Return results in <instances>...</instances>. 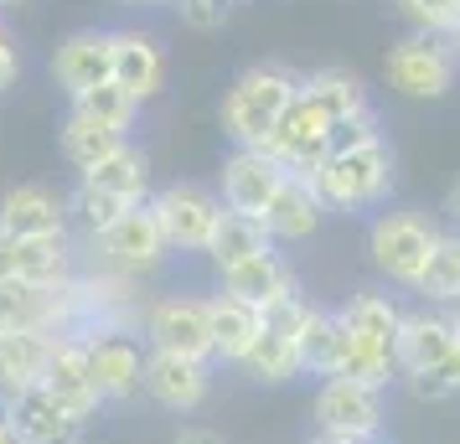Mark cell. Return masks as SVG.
<instances>
[{"instance_id": "35", "label": "cell", "mask_w": 460, "mask_h": 444, "mask_svg": "<svg viewBox=\"0 0 460 444\" xmlns=\"http://www.w3.org/2000/svg\"><path fill=\"white\" fill-rule=\"evenodd\" d=\"M171 11H176L181 26H191V31H223V26L233 22V0H176Z\"/></svg>"}, {"instance_id": "20", "label": "cell", "mask_w": 460, "mask_h": 444, "mask_svg": "<svg viewBox=\"0 0 460 444\" xmlns=\"http://www.w3.org/2000/svg\"><path fill=\"white\" fill-rule=\"evenodd\" d=\"M285 176L290 170H279L264 150H233L228 161H223V187H217V196H223L228 212H243V217H259L264 222V207L274 202V191H279Z\"/></svg>"}, {"instance_id": "1", "label": "cell", "mask_w": 460, "mask_h": 444, "mask_svg": "<svg viewBox=\"0 0 460 444\" xmlns=\"http://www.w3.org/2000/svg\"><path fill=\"white\" fill-rule=\"evenodd\" d=\"M398 326H403V305L388 290L347 295V305L336 310L332 378H352L388 393V382H398Z\"/></svg>"}, {"instance_id": "34", "label": "cell", "mask_w": 460, "mask_h": 444, "mask_svg": "<svg viewBox=\"0 0 460 444\" xmlns=\"http://www.w3.org/2000/svg\"><path fill=\"white\" fill-rule=\"evenodd\" d=\"M403 22L429 37H450V26L460 22V0H398Z\"/></svg>"}, {"instance_id": "40", "label": "cell", "mask_w": 460, "mask_h": 444, "mask_svg": "<svg viewBox=\"0 0 460 444\" xmlns=\"http://www.w3.org/2000/svg\"><path fill=\"white\" fill-rule=\"evenodd\" d=\"M445 212H450V222H456V238H460V181L450 187V196H445Z\"/></svg>"}, {"instance_id": "31", "label": "cell", "mask_w": 460, "mask_h": 444, "mask_svg": "<svg viewBox=\"0 0 460 444\" xmlns=\"http://www.w3.org/2000/svg\"><path fill=\"white\" fill-rule=\"evenodd\" d=\"M300 361H305V378H332V357H336V310H321L305 300V316H300Z\"/></svg>"}, {"instance_id": "11", "label": "cell", "mask_w": 460, "mask_h": 444, "mask_svg": "<svg viewBox=\"0 0 460 444\" xmlns=\"http://www.w3.org/2000/svg\"><path fill=\"white\" fill-rule=\"evenodd\" d=\"M332 114L315 104L311 93L300 88L290 99V109L279 114V125H274V135L264 140V155H270L279 170H290V176H311L321 161H326V145H332Z\"/></svg>"}, {"instance_id": "32", "label": "cell", "mask_w": 460, "mask_h": 444, "mask_svg": "<svg viewBox=\"0 0 460 444\" xmlns=\"http://www.w3.org/2000/svg\"><path fill=\"white\" fill-rule=\"evenodd\" d=\"M135 207V202H125V196H109V191H99V187H73V196H67V222H78L84 228V238H99V233H109L125 212Z\"/></svg>"}, {"instance_id": "47", "label": "cell", "mask_w": 460, "mask_h": 444, "mask_svg": "<svg viewBox=\"0 0 460 444\" xmlns=\"http://www.w3.org/2000/svg\"><path fill=\"white\" fill-rule=\"evenodd\" d=\"M445 316H450V326H456V336H460V305H450V310H445Z\"/></svg>"}, {"instance_id": "8", "label": "cell", "mask_w": 460, "mask_h": 444, "mask_svg": "<svg viewBox=\"0 0 460 444\" xmlns=\"http://www.w3.org/2000/svg\"><path fill=\"white\" fill-rule=\"evenodd\" d=\"M140 336L150 352H171V357H191V361H212V326H208V295H155L146 305ZM217 367V361H212Z\"/></svg>"}, {"instance_id": "15", "label": "cell", "mask_w": 460, "mask_h": 444, "mask_svg": "<svg viewBox=\"0 0 460 444\" xmlns=\"http://www.w3.org/2000/svg\"><path fill=\"white\" fill-rule=\"evenodd\" d=\"M456 346L460 336L445 310H435V305L403 310V326H398V378H414V372H445L450 378Z\"/></svg>"}, {"instance_id": "7", "label": "cell", "mask_w": 460, "mask_h": 444, "mask_svg": "<svg viewBox=\"0 0 460 444\" xmlns=\"http://www.w3.org/2000/svg\"><path fill=\"white\" fill-rule=\"evenodd\" d=\"M300 316H305V295L295 300H279L264 310V331L259 341L249 346V357L238 361L233 372L238 378L259 382V387H285V382L305 378V361H300Z\"/></svg>"}, {"instance_id": "42", "label": "cell", "mask_w": 460, "mask_h": 444, "mask_svg": "<svg viewBox=\"0 0 460 444\" xmlns=\"http://www.w3.org/2000/svg\"><path fill=\"white\" fill-rule=\"evenodd\" d=\"M311 444H362V440H332V434H315ZM367 444H383V440H367Z\"/></svg>"}, {"instance_id": "36", "label": "cell", "mask_w": 460, "mask_h": 444, "mask_svg": "<svg viewBox=\"0 0 460 444\" xmlns=\"http://www.w3.org/2000/svg\"><path fill=\"white\" fill-rule=\"evenodd\" d=\"M373 140H383L377 109H373V114H362V119H347V125H336V129H332V145H326V155H347V150H362V145H373Z\"/></svg>"}, {"instance_id": "26", "label": "cell", "mask_w": 460, "mask_h": 444, "mask_svg": "<svg viewBox=\"0 0 460 444\" xmlns=\"http://www.w3.org/2000/svg\"><path fill=\"white\" fill-rule=\"evenodd\" d=\"M78 181L109 191V196H125V202L140 207V202H150V155H146L140 140H125L114 155H104L99 166H88Z\"/></svg>"}, {"instance_id": "9", "label": "cell", "mask_w": 460, "mask_h": 444, "mask_svg": "<svg viewBox=\"0 0 460 444\" xmlns=\"http://www.w3.org/2000/svg\"><path fill=\"white\" fill-rule=\"evenodd\" d=\"M150 212L166 233L171 254H208L217 217H223V196L197 181H171V187L150 191Z\"/></svg>"}, {"instance_id": "33", "label": "cell", "mask_w": 460, "mask_h": 444, "mask_svg": "<svg viewBox=\"0 0 460 444\" xmlns=\"http://www.w3.org/2000/svg\"><path fill=\"white\" fill-rule=\"evenodd\" d=\"M73 109L88 114V119H99V125H109V129H119V135H135V125H140V104H135L114 78L99 83V88H88V93H78Z\"/></svg>"}, {"instance_id": "23", "label": "cell", "mask_w": 460, "mask_h": 444, "mask_svg": "<svg viewBox=\"0 0 460 444\" xmlns=\"http://www.w3.org/2000/svg\"><path fill=\"white\" fill-rule=\"evenodd\" d=\"M52 346H58V336H47V331H0V403L42 387Z\"/></svg>"}, {"instance_id": "27", "label": "cell", "mask_w": 460, "mask_h": 444, "mask_svg": "<svg viewBox=\"0 0 460 444\" xmlns=\"http://www.w3.org/2000/svg\"><path fill=\"white\" fill-rule=\"evenodd\" d=\"M300 88H305L326 114H332V125H347V119L373 114V88L362 83L352 67H315V73L300 78Z\"/></svg>"}, {"instance_id": "3", "label": "cell", "mask_w": 460, "mask_h": 444, "mask_svg": "<svg viewBox=\"0 0 460 444\" xmlns=\"http://www.w3.org/2000/svg\"><path fill=\"white\" fill-rule=\"evenodd\" d=\"M321 196L326 212H341V217H357V212H383L388 196H394V145L388 140H373L362 150H347V155H326L321 166L305 176Z\"/></svg>"}, {"instance_id": "21", "label": "cell", "mask_w": 460, "mask_h": 444, "mask_svg": "<svg viewBox=\"0 0 460 444\" xmlns=\"http://www.w3.org/2000/svg\"><path fill=\"white\" fill-rule=\"evenodd\" d=\"M42 387L58 403H67L84 423H93L99 419V408H104V393H99V382H93V372H88V352H84V341L78 336H58Z\"/></svg>"}, {"instance_id": "38", "label": "cell", "mask_w": 460, "mask_h": 444, "mask_svg": "<svg viewBox=\"0 0 460 444\" xmlns=\"http://www.w3.org/2000/svg\"><path fill=\"white\" fill-rule=\"evenodd\" d=\"M409 387H414V398L424 403H445V398H456V387H450V378L445 372H414V378H403Z\"/></svg>"}, {"instance_id": "2", "label": "cell", "mask_w": 460, "mask_h": 444, "mask_svg": "<svg viewBox=\"0 0 460 444\" xmlns=\"http://www.w3.org/2000/svg\"><path fill=\"white\" fill-rule=\"evenodd\" d=\"M300 93V73L285 63H253L243 67L233 88L223 93V109H217V119H223V135L233 140V150H259L264 140L274 135L279 125V114L290 109V99Z\"/></svg>"}, {"instance_id": "24", "label": "cell", "mask_w": 460, "mask_h": 444, "mask_svg": "<svg viewBox=\"0 0 460 444\" xmlns=\"http://www.w3.org/2000/svg\"><path fill=\"white\" fill-rule=\"evenodd\" d=\"M326 222V207H321V196L305 176H285L279 191H274V202L264 207V228H270L274 243H305L315 238V228Z\"/></svg>"}, {"instance_id": "13", "label": "cell", "mask_w": 460, "mask_h": 444, "mask_svg": "<svg viewBox=\"0 0 460 444\" xmlns=\"http://www.w3.org/2000/svg\"><path fill=\"white\" fill-rule=\"evenodd\" d=\"M73 274H78V254H73L67 233H47V238L0 233V279H22V284H37V290H63Z\"/></svg>"}, {"instance_id": "44", "label": "cell", "mask_w": 460, "mask_h": 444, "mask_svg": "<svg viewBox=\"0 0 460 444\" xmlns=\"http://www.w3.org/2000/svg\"><path fill=\"white\" fill-rule=\"evenodd\" d=\"M31 0H0V16H11V11H26Z\"/></svg>"}, {"instance_id": "12", "label": "cell", "mask_w": 460, "mask_h": 444, "mask_svg": "<svg viewBox=\"0 0 460 444\" xmlns=\"http://www.w3.org/2000/svg\"><path fill=\"white\" fill-rule=\"evenodd\" d=\"M88 352V372L99 382L104 403H129L140 398V382H146V341L135 331H93V336H78Z\"/></svg>"}, {"instance_id": "14", "label": "cell", "mask_w": 460, "mask_h": 444, "mask_svg": "<svg viewBox=\"0 0 460 444\" xmlns=\"http://www.w3.org/2000/svg\"><path fill=\"white\" fill-rule=\"evenodd\" d=\"M47 73H52V83L63 88L67 99H78V93H88V88L109 83V78H114V31L84 26V31L63 37V42L52 47Z\"/></svg>"}, {"instance_id": "29", "label": "cell", "mask_w": 460, "mask_h": 444, "mask_svg": "<svg viewBox=\"0 0 460 444\" xmlns=\"http://www.w3.org/2000/svg\"><path fill=\"white\" fill-rule=\"evenodd\" d=\"M264 248H274L270 228H264L259 217H243V212H228V207H223V217H217V233H212V243H208L212 269L243 264V258L264 254Z\"/></svg>"}, {"instance_id": "41", "label": "cell", "mask_w": 460, "mask_h": 444, "mask_svg": "<svg viewBox=\"0 0 460 444\" xmlns=\"http://www.w3.org/2000/svg\"><path fill=\"white\" fill-rule=\"evenodd\" d=\"M0 444H22V440H16V429H11V414H5V403H0Z\"/></svg>"}, {"instance_id": "5", "label": "cell", "mask_w": 460, "mask_h": 444, "mask_svg": "<svg viewBox=\"0 0 460 444\" xmlns=\"http://www.w3.org/2000/svg\"><path fill=\"white\" fill-rule=\"evenodd\" d=\"M383 73H388V88H394L398 99L435 104V99H445V93L456 88L460 63H456V52H450V42H445V37L409 31V37H398V42L388 47V63H383Z\"/></svg>"}, {"instance_id": "25", "label": "cell", "mask_w": 460, "mask_h": 444, "mask_svg": "<svg viewBox=\"0 0 460 444\" xmlns=\"http://www.w3.org/2000/svg\"><path fill=\"white\" fill-rule=\"evenodd\" d=\"M208 326H212V361L238 367V361L249 357V346L259 341V331H264V310H253L243 300L212 290L208 295Z\"/></svg>"}, {"instance_id": "46", "label": "cell", "mask_w": 460, "mask_h": 444, "mask_svg": "<svg viewBox=\"0 0 460 444\" xmlns=\"http://www.w3.org/2000/svg\"><path fill=\"white\" fill-rule=\"evenodd\" d=\"M114 5H176V0H114Z\"/></svg>"}, {"instance_id": "6", "label": "cell", "mask_w": 460, "mask_h": 444, "mask_svg": "<svg viewBox=\"0 0 460 444\" xmlns=\"http://www.w3.org/2000/svg\"><path fill=\"white\" fill-rule=\"evenodd\" d=\"M93 243V254H99V269H109V274H125V279H150L161 274L171 258V243L166 233H161V222H155V212H150V202H140V207H129L109 233L88 238Z\"/></svg>"}, {"instance_id": "30", "label": "cell", "mask_w": 460, "mask_h": 444, "mask_svg": "<svg viewBox=\"0 0 460 444\" xmlns=\"http://www.w3.org/2000/svg\"><path fill=\"white\" fill-rule=\"evenodd\" d=\"M414 295L424 305H435V310L460 305V238L456 233H439L435 254H429V264H424V274L414 284Z\"/></svg>"}, {"instance_id": "37", "label": "cell", "mask_w": 460, "mask_h": 444, "mask_svg": "<svg viewBox=\"0 0 460 444\" xmlns=\"http://www.w3.org/2000/svg\"><path fill=\"white\" fill-rule=\"evenodd\" d=\"M16 78H22V47L11 37V26L0 22V93H11Z\"/></svg>"}, {"instance_id": "16", "label": "cell", "mask_w": 460, "mask_h": 444, "mask_svg": "<svg viewBox=\"0 0 460 444\" xmlns=\"http://www.w3.org/2000/svg\"><path fill=\"white\" fill-rule=\"evenodd\" d=\"M140 393L155 408H166V414H197L212 398V361L146 352V382H140Z\"/></svg>"}, {"instance_id": "28", "label": "cell", "mask_w": 460, "mask_h": 444, "mask_svg": "<svg viewBox=\"0 0 460 444\" xmlns=\"http://www.w3.org/2000/svg\"><path fill=\"white\" fill-rule=\"evenodd\" d=\"M125 140H135V135H119V129H109V125H99V119H88V114H78V109H67L63 129H58V145H63L67 166L78 170V176H84L88 166H99L104 155H114Z\"/></svg>"}, {"instance_id": "45", "label": "cell", "mask_w": 460, "mask_h": 444, "mask_svg": "<svg viewBox=\"0 0 460 444\" xmlns=\"http://www.w3.org/2000/svg\"><path fill=\"white\" fill-rule=\"evenodd\" d=\"M445 42H450V52H456V63H460V22L450 26V37H445Z\"/></svg>"}, {"instance_id": "19", "label": "cell", "mask_w": 460, "mask_h": 444, "mask_svg": "<svg viewBox=\"0 0 460 444\" xmlns=\"http://www.w3.org/2000/svg\"><path fill=\"white\" fill-rule=\"evenodd\" d=\"M5 414H11V429H16L22 444H84V434H88V423L67 403L52 398L47 387L5 398Z\"/></svg>"}, {"instance_id": "39", "label": "cell", "mask_w": 460, "mask_h": 444, "mask_svg": "<svg viewBox=\"0 0 460 444\" xmlns=\"http://www.w3.org/2000/svg\"><path fill=\"white\" fill-rule=\"evenodd\" d=\"M171 444H228L217 429H208V423H187V429H176L171 434Z\"/></svg>"}, {"instance_id": "22", "label": "cell", "mask_w": 460, "mask_h": 444, "mask_svg": "<svg viewBox=\"0 0 460 444\" xmlns=\"http://www.w3.org/2000/svg\"><path fill=\"white\" fill-rule=\"evenodd\" d=\"M0 233L11 238H47V233H67V196H58L42 181L11 187L0 196Z\"/></svg>"}, {"instance_id": "10", "label": "cell", "mask_w": 460, "mask_h": 444, "mask_svg": "<svg viewBox=\"0 0 460 444\" xmlns=\"http://www.w3.org/2000/svg\"><path fill=\"white\" fill-rule=\"evenodd\" d=\"M311 414L321 434L367 444V440H383L388 403H383V387H367V382H352V378H321Z\"/></svg>"}, {"instance_id": "18", "label": "cell", "mask_w": 460, "mask_h": 444, "mask_svg": "<svg viewBox=\"0 0 460 444\" xmlns=\"http://www.w3.org/2000/svg\"><path fill=\"white\" fill-rule=\"evenodd\" d=\"M114 83L140 109L166 93V47H161L155 31H140V26L114 31Z\"/></svg>"}, {"instance_id": "43", "label": "cell", "mask_w": 460, "mask_h": 444, "mask_svg": "<svg viewBox=\"0 0 460 444\" xmlns=\"http://www.w3.org/2000/svg\"><path fill=\"white\" fill-rule=\"evenodd\" d=\"M450 387L460 393V346H456V357H450Z\"/></svg>"}, {"instance_id": "17", "label": "cell", "mask_w": 460, "mask_h": 444, "mask_svg": "<svg viewBox=\"0 0 460 444\" xmlns=\"http://www.w3.org/2000/svg\"><path fill=\"white\" fill-rule=\"evenodd\" d=\"M217 290L233 300H243V305H253V310H270L279 300L300 295V274H295V264L279 248H264V254L243 258V264L217 269Z\"/></svg>"}, {"instance_id": "4", "label": "cell", "mask_w": 460, "mask_h": 444, "mask_svg": "<svg viewBox=\"0 0 460 444\" xmlns=\"http://www.w3.org/2000/svg\"><path fill=\"white\" fill-rule=\"evenodd\" d=\"M435 243H439V222H429L414 207L373 212V222H367V258L394 290H414Z\"/></svg>"}]
</instances>
